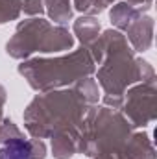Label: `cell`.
I'll return each instance as SVG.
<instances>
[{
	"instance_id": "6da1fadb",
	"label": "cell",
	"mask_w": 157,
	"mask_h": 159,
	"mask_svg": "<svg viewBox=\"0 0 157 159\" xmlns=\"http://www.w3.org/2000/svg\"><path fill=\"white\" fill-rule=\"evenodd\" d=\"M0 159H32V146L22 139H13L0 148Z\"/></svg>"
}]
</instances>
